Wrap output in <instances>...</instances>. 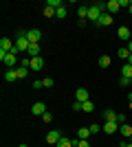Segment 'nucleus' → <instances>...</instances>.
<instances>
[{
    "mask_svg": "<svg viewBox=\"0 0 132 147\" xmlns=\"http://www.w3.org/2000/svg\"><path fill=\"white\" fill-rule=\"evenodd\" d=\"M117 123H119V125L126 123V114H123V112H117Z\"/></svg>",
    "mask_w": 132,
    "mask_h": 147,
    "instance_id": "c85d7f7f",
    "label": "nucleus"
},
{
    "mask_svg": "<svg viewBox=\"0 0 132 147\" xmlns=\"http://www.w3.org/2000/svg\"><path fill=\"white\" fill-rule=\"evenodd\" d=\"M99 66L101 68H108V66H110V55H101L99 57Z\"/></svg>",
    "mask_w": 132,
    "mask_h": 147,
    "instance_id": "4be33fe9",
    "label": "nucleus"
},
{
    "mask_svg": "<svg viewBox=\"0 0 132 147\" xmlns=\"http://www.w3.org/2000/svg\"><path fill=\"white\" fill-rule=\"evenodd\" d=\"M42 121L44 123H51V121H53V117H51L49 112H44V114H42Z\"/></svg>",
    "mask_w": 132,
    "mask_h": 147,
    "instance_id": "473e14b6",
    "label": "nucleus"
},
{
    "mask_svg": "<svg viewBox=\"0 0 132 147\" xmlns=\"http://www.w3.org/2000/svg\"><path fill=\"white\" fill-rule=\"evenodd\" d=\"M130 16H132V2H130Z\"/></svg>",
    "mask_w": 132,
    "mask_h": 147,
    "instance_id": "a19ab883",
    "label": "nucleus"
},
{
    "mask_svg": "<svg viewBox=\"0 0 132 147\" xmlns=\"http://www.w3.org/2000/svg\"><path fill=\"white\" fill-rule=\"evenodd\" d=\"M26 40H29L31 44H40V40H42L40 29H26Z\"/></svg>",
    "mask_w": 132,
    "mask_h": 147,
    "instance_id": "20e7f679",
    "label": "nucleus"
},
{
    "mask_svg": "<svg viewBox=\"0 0 132 147\" xmlns=\"http://www.w3.org/2000/svg\"><path fill=\"white\" fill-rule=\"evenodd\" d=\"M110 24H112V16H110V13H101L97 26H110Z\"/></svg>",
    "mask_w": 132,
    "mask_h": 147,
    "instance_id": "f8f14e48",
    "label": "nucleus"
},
{
    "mask_svg": "<svg viewBox=\"0 0 132 147\" xmlns=\"http://www.w3.org/2000/svg\"><path fill=\"white\" fill-rule=\"evenodd\" d=\"M119 132H121L123 136H126V138H130V136H132V125L123 123V125H119Z\"/></svg>",
    "mask_w": 132,
    "mask_h": 147,
    "instance_id": "a211bd4d",
    "label": "nucleus"
},
{
    "mask_svg": "<svg viewBox=\"0 0 132 147\" xmlns=\"http://www.w3.org/2000/svg\"><path fill=\"white\" fill-rule=\"evenodd\" d=\"M97 132H101V125L93 123V125H90V134H97Z\"/></svg>",
    "mask_w": 132,
    "mask_h": 147,
    "instance_id": "7c9ffc66",
    "label": "nucleus"
},
{
    "mask_svg": "<svg viewBox=\"0 0 132 147\" xmlns=\"http://www.w3.org/2000/svg\"><path fill=\"white\" fill-rule=\"evenodd\" d=\"M31 112L35 114V117H42L44 112H46V105H44L42 101H38V103H33V105H31Z\"/></svg>",
    "mask_w": 132,
    "mask_h": 147,
    "instance_id": "9d476101",
    "label": "nucleus"
},
{
    "mask_svg": "<svg viewBox=\"0 0 132 147\" xmlns=\"http://www.w3.org/2000/svg\"><path fill=\"white\" fill-rule=\"evenodd\" d=\"M119 147H132V143H128V141H123V143H121V145Z\"/></svg>",
    "mask_w": 132,
    "mask_h": 147,
    "instance_id": "e433bc0d",
    "label": "nucleus"
},
{
    "mask_svg": "<svg viewBox=\"0 0 132 147\" xmlns=\"http://www.w3.org/2000/svg\"><path fill=\"white\" fill-rule=\"evenodd\" d=\"M46 7H53V9H60V7H64L60 0H46Z\"/></svg>",
    "mask_w": 132,
    "mask_h": 147,
    "instance_id": "393cba45",
    "label": "nucleus"
},
{
    "mask_svg": "<svg viewBox=\"0 0 132 147\" xmlns=\"http://www.w3.org/2000/svg\"><path fill=\"white\" fill-rule=\"evenodd\" d=\"M33 88H38V90H40V88H44L42 79H35V81H33Z\"/></svg>",
    "mask_w": 132,
    "mask_h": 147,
    "instance_id": "f704fd0d",
    "label": "nucleus"
},
{
    "mask_svg": "<svg viewBox=\"0 0 132 147\" xmlns=\"http://www.w3.org/2000/svg\"><path fill=\"white\" fill-rule=\"evenodd\" d=\"M55 147H75V145H73V141H70V138H66V136H64V138L57 143Z\"/></svg>",
    "mask_w": 132,
    "mask_h": 147,
    "instance_id": "5701e85b",
    "label": "nucleus"
},
{
    "mask_svg": "<svg viewBox=\"0 0 132 147\" xmlns=\"http://www.w3.org/2000/svg\"><path fill=\"white\" fill-rule=\"evenodd\" d=\"M128 64H132V55H130V57H128Z\"/></svg>",
    "mask_w": 132,
    "mask_h": 147,
    "instance_id": "ea45409f",
    "label": "nucleus"
},
{
    "mask_svg": "<svg viewBox=\"0 0 132 147\" xmlns=\"http://www.w3.org/2000/svg\"><path fill=\"white\" fill-rule=\"evenodd\" d=\"M121 73H123V77H130V79H132V64H126Z\"/></svg>",
    "mask_w": 132,
    "mask_h": 147,
    "instance_id": "b1692460",
    "label": "nucleus"
},
{
    "mask_svg": "<svg viewBox=\"0 0 132 147\" xmlns=\"http://www.w3.org/2000/svg\"><path fill=\"white\" fill-rule=\"evenodd\" d=\"M119 86H123V88L130 86V77H121V79H119Z\"/></svg>",
    "mask_w": 132,
    "mask_h": 147,
    "instance_id": "c756f323",
    "label": "nucleus"
},
{
    "mask_svg": "<svg viewBox=\"0 0 132 147\" xmlns=\"http://www.w3.org/2000/svg\"><path fill=\"white\" fill-rule=\"evenodd\" d=\"M62 138H64V136H62L60 129H49V134H46V143H49V145H57Z\"/></svg>",
    "mask_w": 132,
    "mask_h": 147,
    "instance_id": "7ed1b4c3",
    "label": "nucleus"
},
{
    "mask_svg": "<svg viewBox=\"0 0 132 147\" xmlns=\"http://www.w3.org/2000/svg\"><path fill=\"white\" fill-rule=\"evenodd\" d=\"M13 49H16V44H11L9 37H2V40H0V51H5V53H13Z\"/></svg>",
    "mask_w": 132,
    "mask_h": 147,
    "instance_id": "0eeeda50",
    "label": "nucleus"
},
{
    "mask_svg": "<svg viewBox=\"0 0 132 147\" xmlns=\"http://www.w3.org/2000/svg\"><path fill=\"white\" fill-rule=\"evenodd\" d=\"M0 59L5 61L7 68H13L16 64H18V57H16V53H5V51H0Z\"/></svg>",
    "mask_w": 132,
    "mask_h": 147,
    "instance_id": "f03ea898",
    "label": "nucleus"
},
{
    "mask_svg": "<svg viewBox=\"0 0 132 147\" xmlns=\"http://www.w3.org/2000/svg\"><path fill=\"white\" fill-rule=\"evenodd\" d=\"M42 13L46 16V18H53V16H57V9H53V7H44Z\"/></svg>",
    "mask_w": 132,
    "mask_h": 147,
    "instance_id": "aec40b11",
    "label": "nucleus"
},
{
    "mask_svg": "<svg viewBox=\"0 0 132 147\" xmlns=\"http://www.w3.org/2000/svg\"><path fill=\"white\" fill-rule=\"evenodd\" d=\"M130 31H132V26H130Z\"/></svg>",
    "mask_w": 132,
    "mask_h": 147,
    "instance_id": "49530a36",
    "label": "nucleus"
},
{
    "mask_svg": "<svg viewBox=\"0 0 132 147\" xmlns=\"http://www.w3.org/2000/svg\"><path fill=\"white\" fill-rule=\"evenodd\" d=\"M42 68H44L42 57H31V70H42Z\"/></svg>",
    "mask_w": 132,
    "mask_h": 147,
    "instance_id": "2eb2a0df",
    "label": "nucleus"
},
{
    "mask_svg": "<svg viewBox=\"0 0 132 147\" xmlns=\"http://www.w3.org/2000/svg\"><path fill=\"white\" fill-rule=\"evenodd\" d=\"M117 35H119V40H130V35H132L130 26H119V31H117Z\"/></svg>",
    "mask_w": 132,
    "mask_h": 147,
    "instance_id": "4468645a",
    "label": "nucleus"
},
{
    "mask_svg": "<svg viewBox=\"0 0 132 147\" xmlns=\"http://www.w3.org/2000/svg\"><path fill=\"white\" fill-rule=\"evenodd\" d=\"M93 108H95L93 101H84V103H82V110L84 112H93Z\"/></svg>",
    "mask_w": 132,
    "mask_h": 147,
    "instance_id": "bb28decb",
    "label": "nucleus"
},
{
    "mask_svg": "<svg viewBox=\"0 0 132 147\" xmlns=\"http://www.w3.org/2000/svg\"><path fill=\"white\" fill-rule=\"evenodd\" d=\"M20 147H29V145H20Z\"/></svg>",
    "mask_w": 132,
    "mask_h": 147,
    "instance_id": "37998d69",
    "label": "nucleus"
},
{
    "mask_svg": "<svg viewBox=\"0 0 132 147\" xmlns=\"http://www.w3.org/2000/svg\"><path fill=\"white\" fill-rule=\"evenodd\" d=\"M73 110L79 112V110H82V103H79V101H75V103H73Z\"/></svg>",
    "mask_w": 132,
    "mask_h": 147,
    "instance_id": "c9c22d12",
    "label": "nucleus"
},
{
    "mask_svg": "<svg viewBox=\"0 0 132 147\" xmlns=\"http://www.w3.org/2000/svg\"><path fill=\"white\" fill-rule=\"evenodd\" d=\"M88 136H90V127H79L77 129V138H79V141H88Z\"/></svg>",
    "mask_w": 132,
    "mask_h": 147,
    "instance_id": "dca6fc26",
    "label": "nucleus"
},
{
    "mask_svg": "<svg viewBox=\"0 0 132 147\" xmlns=\"http://www.w3.org/2000/svg\"><path fill=\"white\" fill-rule=\"evenodd\" d=\"M77 16H79V26H84L88 18V7H77Z\"/></svg>",
    "mask_w": 132,
    "mask_h": 147,
    "instance_id": "9b49d317",
    "label": "nucleus"
},
{
    "mask_svg": "<svg viewBox=\"0 0 132 147\" xmlns=\"http://www.w3.org/2000/svg\"><path fill=\"white\" fill-rule=\"evenodd\" d=\"M26 55L29 57H40V44H31L29 51H26Z\"/></svg>",
    "mask_w": 132,
    "mask_h": 147,
    "instance_id": "f3484780",
    "label": "nucleus"
},
{
    "mask_svg": "<svg viewBox=\"0 0 132 147\" xmlns=\"http://www.w3.org/2000/svg\"><path fill=\"white\" fill-rule=\"evenodd\" d=\"M75 101H79V103H84V101H90V94H88L86 88H77V90H75Z\"/></svg>",
    "mask_w": 132,
    "mask_h": 147,
    "instance_id": "423d86ee",
    "label": "nucleus"
},
{
    "mask_svg": "<svg viewBox=\"0 0 132 147\" xmlns=\"http://www.w3.org/2000/svg\"><path fill=\"white\" fill-rule=\"evenodd\" d=\"M119 9H121L119 0H108V2H106V11L110 13V16H112V13H117Z\"/></svg>",
    "mask_w": 132,
    "mask_h": 147,
    "instance_id": "1a4fd4ad",
    "label": "nucleus"
},
{
    "mask_svg": "<svg viewBox=\"0 0 132 147\" xmlns=\"http://www.w3.org/2000/svg\"><path fill=\"white\" fill-rule=\"evenodd\" d=\"M16 79H18V70H16V68H7L5 70V81L11 84V81H16Z\"/></svg>",
    "mask_w": 132,
    "mask_h": 147,
    "instance_id": "ddd939ff",
    "label": "nucleus"
},
{
    "mask_svg": "<svg viewBox=\"0 0 132 147\" xmlns=\"http://www.w3.org/2000/svg\"><path fill=\"white\" fill-rule=\"evenodd\" d=\"M104 121H106V123L117 121V112H114V110H106V112H104Z\"/></svg>",
    "mask_w": 132,
    "mask_h": 147,
    "instance_id": "6ab92c4d",
    "label": "nucleus"
},
{
    "mask_svg": "<svg viewBox=\"0 0 132 147\" xmlns=\"http://www.w3.org/2000/svg\"><path fill=\"white\" fill-rule=\"evenodd\" d=\"M101 13H104V11H99V9H97L95 5H90V7H88V20H90L93 24H97V22H99Z\"/></svg>",
    "mask_w": 132,
    "mask_h": 147,
    "instance_id": "39448f33",
    "label": "nucleus"
},
{
    "mask_svg": "<svg viewBox=\"0 0 132 147\" xmlns=\"http://www.w3.org/2000/svg\"><path fill=\"white\" fill-rule=\"evenodd\" d=\"M16 70H18V79H24L26 75H29V70H31V68H24V66H18V68H16Z\"/></svg>",
    "mask_w": 132,
    "mask_h": 147,
    "instance_id": "412c9836",
    "label": "nucleus"
},
{
    "mask_svg": "<svg viewBox=\"0 0 132 147\" xmlns=\"http://www.w3.org/2000/svg\"><path fill=\"white\" fill-rule=\"evenodd\" d=\"M75 147H90V143H88V141H79V138H77V145Z\"/></svg>",
    "mask_w": 132,
    "mask_h": 147,
    "instance_id": "72a5a7b5",
    "label": "nucleus"
},
{
    "mask_svg": "<svg viewBox=\"0 0 132 147\" xmlns=\"http://www.w3.org/2000/svg\"><path fill=\"white\" fill-rule=\"evenodd\" d=\"M117 55H119L121 59H128V57H130V51H128V49H119V51H117Z\"/></svg>",
    "mask_w": 132,
    "mask_h": 147,
    "instance_id": "a878e982",
    "label": "nucleus"
},
{
    "mask_svg": "<svg viewBox=\"0 0 132 147\" xmlns=\"http://www.w3.org/2000/svg\"><path fill=\"white\" fill-rule=\"evenodd\" d=\"M66 16H68V11H66V7H60V9H57V18H60V20H64Z\"/></svg>",
    "mask_w": 132,
    "mask_h": 147,
    "instance_id": "cd10ccee",
    "label": "nucleus"
},
{
    "mask_svg": "<svg viewBox=\"0 0 132 147\" xmlns=\"http://www.w3.org/2000/svg\"><path fill=\"white\" fill-rule=\"evenodd\" d=\"M101 132H106V134H114V132H119V123H117V121L104 123V127H101Z\"/></svg>",
    "mask_w": 132,
    "mask_h": 147,
    "instance_id": "6e6552de",
    "label": "nucleus"
},
{
    "mask_svg": "<svg viewBox=\"0 0 132 147\" xmlns=\"http://www.w3.org/2000/svg\"><path fill=\"white\" fill-rule=\"evenodd\" d=\"M42 84H44V88H51V86H53V79L46 77V79H42Z\"/></svg>",
    "mask_w": 132,
    "mask_h": 147,
    "instance_id": "2f4dec72",
    "label": "nucleus"
},
{
    "mask_svg": "<svg viewBox=\"0 0 132 147\" xmlns=\"http://www.w3.org/2000/svg\"><path fill=\"white\" fill-rule=\"evenodd\" d=\"M128 51H130V55H132V42H128Z\"/></svg>",
    "mask_w": 132,
    "mask_h": 147,
    "instance_id": "4c0bfd02",
    "label": "nucleus"
},
{
    "mask_svg": "<svg viewBox=\"0 0 132 147\" xmlns=\"http://www.w3.org/2000/svg\"><path fill=\"white\" fill-rule=\"evenodd\" d=\"M130 101H132V92H128V103H130Z\"/></svg>",
    "mask_w": 132,
    "mask_h": 147,
    "instance_id": "58836bf2",
    "label": "nucleus"
},
{
    "mask_svg": "<svg viewBox=\"0 0 132 147\" xmlns=\"http://www.w3.org/2000/svg\"><path fill=\"white\" fill-rule=\"evenodd\" d=\"M130 110H132V101H130Z\"/></svg>",
    "mask_w": 132,
    "mask_h": 147,
    "instance_id": "79ce46f5",
    "label": "nucleus"
},
{
    "mask_svg": "<svg viewBox=\"0 0 132 147\" xmlns=\"http://www.w3.org/2000/svg\"><path fill=\"white\" fill-rule=\"evenodd\" d=\"M130 84H132V79H130Z\"/></svg>",
    "mask_w": 132,
    "mask_h": 147,
    "instance_id": "a18cd8bd",
    "label": "nucleus"
},
{
    "mask_svg": "<svg viewBox=\"0 0 132 147\" xmlns=\"http://www.w3.org/2000/svg\"><path fill=\"white\" fill-rule=\"evenodd\" d=\"M29 46H31V42L26 40V31L20 29L18 31V40H16V49H13V53L18 55V53H26L29 51Z\"/></svg>",
    "mask_w": 132,
    "mask_h": 147,
    "instance_id": "f257e3e1",
    "label": "nucleus"
},
{
    "mask_svg": "<svg viewBox=\"0 0 132 147\" xmlns=\"http://www.w3.org/2000/svg\"><path fill=\"white\" fill-rule=\"evenodd\" d=\"M130 143H132V136H130Z\"/></svg>",
    "mask_w": 132,
    "mask_h": 147,
    "instance_id": "c03bdc74",
    "label": "nucleus"
}]
</instances>
